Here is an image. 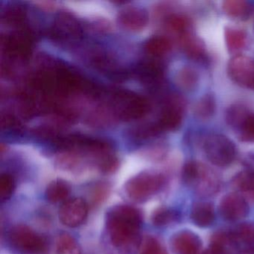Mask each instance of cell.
I'll return each instance as SVG.
<instances>
[{
  "label": "cell",
  "instance_id": "8",
  "mask_svg": "<svg viewBox=\"0 0 254 254\" xmlns=\"http://www.w3.org/2000/svg\"><path fill=\"white\" fill-rule=\"evenodd\" d=\"M33 35L26 28L2 36L1 47L3 54L10 60H29L32 51Z\"/></svg>",
  "mask_w": 254,
  "mask_h": 254
},
{
  "label": "cell",
  "instance_id": "19",
  "mask_svg": "<svg viewBox=\"0 0 254 254\" xmlns=\"http://www.w3.org/2000/svg\"><path fill=\"white\" fill-rule=\"evenodd\" d=\"M213 205L209 202L200 201L194 203L191 210V219L199 227H207L215 221Z\"/></svg>",
  "mask_w": 254,
  "mask_h": 254
},
{
  "label": "cell",
  "instance_id": "22",
  "mask_svg": "<svg viewBox=\"0 0 254 254\" xmlns=\"http://www.w3.org/2000/svg\"><path fill=\"white\" fill-rule=\"evenodd\" d=\"M26 9L20 4H12L5 8L2 12V22L8 26L16 28H24L23 25L26 20Z\"/></svg>",
  "mask_w": 254,
  "mask_h": 254
},
{
  "label": "cell",
  "instance_id": "9",
  "mask_svg": "<svg viewBox=\"0 0 254 254\" xmlns=\"http://www.w3.org/2000/svg\"><path fill=\"white\" fill-rule=\"evenodd\" d=\"M186 109V102L178 94L165 99L158 120L155 123L160 132L175 131L181 127Z\"/></svg>",
  "mask_w": 254,
  "mask_h": 254
},
{
  "label": "cell",
  "instance_id": "17",
  "mask_svg": "<svg viewBox=\"0 0 254 254\" xmlns=\"http://www.w3.org/2000/svg\"><path fill=\"white\" fill-rule=\"evenodd\" d=\"M222 9L230 18L243 21L251 17L254 6L245 0H227L222 3Z\"/></svg>",
  "mask_w": 254,
  "mask_h": 254
},
{
  "label": "cell",
  "instance_id": "3",
  "mask_svg": "<svg viewBox=\"0 0 254 254\" xmlns=\"http://www.w3.org/2000/svg\"><path fill=\"white\" fill-rule=\"evenodd\" d=\"M182 180L200 195L211 196L219 191L221 180L218 174L206 165L189 160L182 169Z\"/></svg>",
  "mask_w": 254,
  "mask_h": 254
},
{
  "label": "cell",
  "instance_id": "35",
  "mask_svg": "<svg viewBox=\"0 0 254 254\" xmlns=\"http://www.w3.org/2000/svg\"><path fill=\"white\" fill-rule=\"evenodd\" d=\"M245 169L252 171L254 172V152L249 153L245 156L243 160Z\"/></svg>",
  "mask_w": 254,
  "mask_h": 254
},
{
  "label": "cell",
  "instance_id": "21",
  "mask_svg": "<svg viewBox=\"0 0 254 254\" xmlns=\"http://www.w3.org/2000/svg\"><path fill=\"white\" fill-rule=\"evenodd\" d=\"M70 193V187L63 180H55L52 181L46 190V198L52 203L66 201Z\"/></svg>",
  "mask_w": 254,
  "mask_h": 254
},
{
  "label": "cell",
  "instance_id": "15",
  "mask_svg": "<svg viewBox=\"0 0 254 254\" xmlns=\"http://www.w3.org/2000/svg\"><path fill=\"white\" fill-rule=\"evenodd\" d=\"M172 246L177 254H197L202 242L195 233L190 230H183L173 236Z\"/></svg>",
  "mask_w": 254,
  "mask_h": 254
},
{
  "label": "cell",
  "instance_id": "30",
  "mask_svg": "<svg viewBox=\"0 0 254 254\" xmlns=\"http://www.w3.org/2000/svg\"><path fill=\"white\" fill-rule=\"evenodd\" d=\"M233 184L241 191L254 192V172L244 169L235 176Z\"/></svg>",
  "mask_w": 254,
  "mask_h": 254
},
{
  "label": "cell",
  "instance_id": "28",
  "mask_svg": "<svg viewBox=\"0 0 254 254\" xmlns=\"http://www.w3.org/2000/svg\"><path fill=\"white\" fill-rule=\"evenodd\" d=\"M179 219V214L175 209L168 207L157 208L151 215V221L157 227H165Z\"/></svg>",
  "mask_w": 254,
  "mask_h": 254
},
{
  "label": "cell",
  "instance_id": "13",
  "mask_svg": "<svg viewBox=\"0 0 254 254\" xmlns=\"http://www.w3.org/2000/svg\"><path fill=\"white\" fill-rule=\"evenodd\" d=\"M134 73L138 79L151 88H157L164 80V67L155 60L144 61L136 66Z\"/></svg>",
  "mask_w": 254,
  "mask_h": 254
},
{
  "label": "cell",
  "instance_id": "16",
  "mask_svg": "<svg viewBox=\"0 0 254 254\" xmlns=\"http://www.w3.org/2000/svg\"><path fill=\"white\" fill-rule=\"evenodd\" d=\"M164 25L167 32L175 36L178 42L184 37L192 33L190 20L182 14H169L165 18Z\"/></svg>",
  "mask_w": 254,
  "mask_h": 254
},
{
  "label": "cell",
  "instance_id": "26",
  "mask_svg": "<svg viewBox=\"0 0 254 254\" xmlns=\"http://www.w3.org/2000/svg\"><path fill=\"white\" fill-rule=\"evenodd\" d=\"M250 114L251 111L243 105L234 104L230 105L226 112V122L236 132Z\"/></svg>",
  "mask_w": 254,
  "mask_h": 254
},
{
  "label": "cell",
  "instance_id": "18",
  "mask_svg": "<svg viewBox=\"0 0 254 254\" xmlns=\"http://www.w3.org/2000/svg\"><path fill=\"white\" fill-rule=\"evenodd\" d=\"M180 45L187 57L191 60L200 62L206 57V46L204 43L193 33L183 38L179 41Z\"/></svg>",
  "mask_w": 254,
  "mask_h": 254
},
{
  "label": "cell",
  "instance_id": "5",
  "mask_svg": "<svg viewBox=\"0 0 254 254\" xmlns=\"http://www.w3.org/2000/svg\"><path fill=\"white\" fill-rule=\"evenodd\" d=\"M203 149L207 160L218 167L230 166L237 157L234 142L219 133L207 135L203 141Z\"/></svg>",
  "mask_w": 254,
  "mask_h": 254
},
{
  "label": "cell",
  "instance_id": "11",
  "mask_svg": "<svg viewBox=\"0 0 254 254\" xmlns=\"http://www.w3.org/2000/svg\"><path fill=\"white\" fill-rule=\"evenodd\" d=\"M88 203L81 197H73L65 201L59 210V218L68 227H79L88 215Z\"/></svg>",
  "mask_w": 254,
  "mask_h": 254
},
{
  "label": "cell",
  "instance_id": "34",
  "mask_svg": "<svg viewBox=\"0 0 254 254\" xmlns=\"http://www.w3.org/2000/svg\"><path fill=\"white\" fill-rule=\"evenodd\" d=\"M110 187L105 183L96 184L91 191L92 202L94 204H99L108 197Z\"/></svg>",
  "mask_w": 254,
  "mask_h": 254
},
{
  "label": "cell",
  "instance_id": "36",
  "mask_svg": "<svg viewBox=\"0 0 254 254\" xmlns=\"http://www.w3.org/2000/svg\"><path fill=\"white\" fill-rule=\"evenodd\" d=\"M203 254H224L223 253H221V251H218V250L215 249V248H212V247L209 246V248H208L206 251H205L203 253Z\"/></svg>",
  "mask_w": 254,
  "mask_h": 254
},
{
  "label": "cell",
  "instance_id": "27",
  "mask_svg": "<svg viewBox=\"0 0 254 254\" xmlns=\"http://www.w3.org/2000/svg\"><path fill=\"white\" fill-rule=\"evenodd\" d=\"M216 109L215 96L212 93L203 95L196 103L194 113L200 120H209L214 115Z\"/></svg>",
  "mask_w": 254,
  "mask_h": 254
},
{
  "label": "cell",
  "instance_id": "10",
  "mask_svg": "<svg viewBox=\"0 0 254 254\" xmlns=\"http://www.w3.org/2000/svg\"><path fill=\"white\" fill-rule=\"evenodd\" d=\"M230 79L240 87L254 90V59L249 56H234L227 65Z\"/></svg>",
  "mask_w": 254,
  "mask_h": 254
},
{
  "label": "cell",
  "instance_id": "12",
  "mask_svg": "<svg viewBox=\"0 0 254 254\" xmlns=\"http://www.w3.org/2000/svg\"><path fill=\"white\" fill-rule=\"evenodd\" d=\"M220 212L227 221H237L248 215L249 206L245 197L236 193H230L221 200Z\"/></svg>",
  "mask_w": 254,
  "mask_h": 254
},
{
  "label": "cell",
  "instance_id": "31",
  "mask_svg": "<svg viewBox=\"0 0 254 254\" xmlns=\"http://www.w3.org/2000/svg\"><path fill=\"white\" fill-rule=\"evenodd\" d=\"M239 140L244 142H254V114L251 113L236 131Z\"/></svg>",
  "mask_w": 254,
  "mask_h": 254
},
{
  "label": "cell",
  "instance_id": "37",
  "mask_svg": "<svg viewBox=\"0 0 254 254\" xmlns=\"http://www.w3.org/2000/svg\"><path fill=\"white\" fill-rule=\"evenodd\" d=\"M239 254H254V248H244Z\"/></svg>",
  "mask_w": 254,
  "mask_h": 254
},
{
  "label": "cell",
  "instance_id": "29",
  "mask_svg": "<svg viewBox=\"0 0 254 254\" xmlns=\"http://www.w3.org/2000/svg\"><path fill=\"white\" fill-rule=\"evenodd\" d=\"M58 254H81V248L73 236L69 233H62L56 241Z\"/></svg>",
  "mask_w": 254,
  "mask_h": 254
},
{
  "label": "cell",
  "instance_id": "7",
  "mask_svg": "<svg viewBox=\"0 0 254 254\" xmlns=\"http://www.w3.org/2000/svg\"><path fill=\"white\" fill-rule=\"evenodd\" d=\"M49 35L56 42H74L82 38L84 29L80 20L73 14L62 11L56 14Z\"/></svg>",
  "mask_w": 254,
  "mask_h": 254
},
{
  "label": "cell",
  "instance_id": "33",
  "mask_svg": "<svg viewBox=\"0 0 254 254\" xmlns=\"http://www.w3.org/2000/svg\"><path fill=\"white\" fill-rule=\"evenodd\" d=\"M15 189V181L10 174L4 173L0 176V200L5 202L11 198Z\"/></svg>",
  "mask_w": 254,
  "mask_h": 254
},
{
  "label": "cell",
  "instance_id": "23",
  "mask_svg": "<svg viewBox=\"0 0 254 254\" xmlns=\"http://www.w3.org/2000/svg\"><path fill=\"white\" fill-rule=\"evenodd\" d=\"M172 49L170 41L166 37L155 36L148 39L144 45V50L153 59L166 56Z\"/></svg>",
  "mask_w": 254,
  "mask_h": 254
},
{
  "label": "cell",
  "instance_id": "32",
  "mask_svg": "<svg viewBox=\"0 0 254 254\" xmlns=\"http://www.w3.org/2000/svg\"><path fill=\"white\" fill-rule=\"evenodd\" d=\"M139 254H168V252L157 239L147 236L141 242Z\"/></svg>",
  "mask_w": 254,
  "mask_h": 254
},
{
  "label": "cell",
  "instance_id": "14",
  "mask_svg": "<svg viewBox=\"0 0 254 254\" xmlns=\"http://www.w3.org/2000/svg\"><path fill=\"white\" fill-rule=\"evenodd\" d=\"M118 23L126 30L137 32L145 29L148 24V14L146 10L136 6H127L119 12Z\"/></svg>",
  "mask_w": 254,
  "mask_h": 254
},
{
  "label": "cell",
  "instance_id": "25",
  "mask_svg": "<svg viewBox=\"0 0 254 254\" xmlns=\"http://www.w3.org/2000/svg\"><path fill=\"white\" fill-rule=\"evenodd\" d=\"M176 81L182 90L187 92L192 91L198 85V73L191 66H184L178 71Z\"/></svg>",
  "mask_w": 254,
  "mask_h": 254
},
{
  "label": "cell",
  "instance_id": "1",
  "mask_svg": "<svg viewBox=\"0 0 254 254\" xmlns=\"http://www.w3.org/2000/svg\"><path fill=\"white\" fill-rule=\"evenodd\" d=\"M140 211L129 205L112 206L106 214L105 248L110 254H134L140 248Z\"/></svg>",
  "mask_w": 254,
  "mask_h": 254
},
{
  "label": "cell",
  "instance_id": "24",
  "mask_svg": "<svg viewBox=\"0 0 254 254\" xmlns=\"http://www.w3.org/2000/svg\"><path fill=\"white\" fill-rule=\"evenodd\" d=\"M235 242L245 248H254V223H242L231 232Z\"/></svg>",
  "mask_w": 254,
  "mask_h": 254
},
{
  "label": "cell",
  "instance_id": "20",
  "mask_svg": "<svg viewBox=\"0 0 254 254\" xmlns=\"http://www.w3.org/2000/svg\"><path fill=\"white\" fill-rule=\"evenodd\" d=\"M224 39L229 53L237 56L246 47L248 37L246 32L242 29L227 26L224 29Z\"/></svg>",
  "mask_w": 254,
  "mask_h": 254
},
{
  "label": "cell",
  "instance_id": "2",
  "mask_svg": "<svg viewBox=\"0 0 254 254\" xmlns=\"http://www.w3.org/2000/svg\"><path fill=\"white\" fill-rule=\"evenodd\" d=\"M108 108L116 118L127 122L145 117L149 112L151 105L146 98L120 89L109 92Z\"/></svg>",
  "mask_w": 254,
  "mask_h": 254
},
{
  "label": "cell",
  "instance_id": "4",
  "mask_svg": "<svg viewBox=\"0 0 254 254\" xmlns=\"http://www.w3.org/2000/svg\"><path fill=\"white\" fill-rule=\"evenodd\" d=\"M165 177L156 172H143L126 183V194L133 201L144 202L158 193L165 184Z\"/></svg>",
  "mask_w": 254,
  "mask_h": 254
},
{
  "label": "cell",
  "instance_id": "6",
  "mask_svg": "<svg viewBox=\"0 0 254 254\" xmlns=\"http://www.w3.org/2000/svg\"><path fill=\"white\" fill-rule=\"evenodd\" d=\"M8 240L11 246L20 254H42L47 249L45 238L25 224L13 227L8 233Z\"/></svg>",
  "mask_w": 254,
  "mask_h": 254
}]
</instances>
